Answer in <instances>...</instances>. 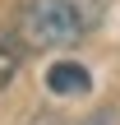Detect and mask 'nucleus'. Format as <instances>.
I'll use <instances>...</instances> for the list:
<instances>
[{
    "mask_svg": "<svg viewBox=\"0 0 120 125\" xmlns=\"http://www.w3.org/2000/svg\"><path fill=\"white\" fill-rule=\"evenodd\" d=\"M102 19V0H23L18 37L28 51H65Z\"/></svg>",
    "mask_w": 120,
    "mask_h": 125,
    "instance_id": "1",
    "label": "nucleus"
},
{
    "mask_svg": "<svg viewBox=\"0 0 120 125\" xmlns=\"http://www.w3.org/2000/svg\"><path fill=\"white\" fill-rule=\"evenodd\" d=\"M46 88H51L55 97H83V93L92 88V74H88V65H79V60H51Z\"/></svg>",
    "mask_w": 120,
    "mask_h": 125,
    "instance_id": "2",
    "label": "nucleus"
},
{
    "mask_svg": "<svg viewBox=\"0 0 120 125\" xmlns=\"http://www.w3.org/2000/svg\"><path fill=\"white\" fill-rule=\"evenodd\" d=\"M23 56H28V46H23V37L14 32V28H0V93L18 79V70H23Z\"/></svg>",
    "mask_w": 120,
    "mask_h": 125,
    "instance_id": "3",
    "label": "nucleus"
}]
</instances>
